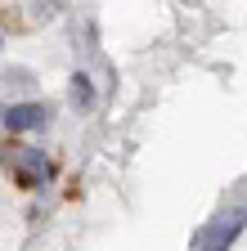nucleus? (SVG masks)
I'll list each match as a JSON object with an SVG mask.
<instances>
[{"instance_id": "obj_4", "label": "nucleus", "mask_w": 247, "mask_h": 251, "mask_svg": "<svg viewBox=\"0 0 247 251\" xmlns=\"http://www.w3.org/2000/svg\"><path fill=\"white\" fill-rule=\"evenodd\" d=\"M68 103L81 108V112H85V108H95V81H90L85 72H77V76L68 81Z\"/></svg>"}, {"instance_id": "obj_5", "label": "nucleus", "mask_w": 247, "mask_h": 251, "mask_svg": "<svg viewBox=\"0 0 247 251\" xmlns=\"http://www.w3.org/2000/svg\"><path fill=\"white\" fill-rule=\"evenodd\" d=\"M5 85L27 90V85H32V72H27V68H5Z\"/></svg>"}, {"instance_id": "obj_3", "label": "nucleus", "mask_w": 247, "mask_h": 251, "mask_svg": "<svg viewBox=\"0 0 247 251\" xmlns=\"http://www.w3.org/2000/svg\"><path fill=\"white\" fill-rule=\"evenodd\" d=\"M234 238H238V215H220L216 225H207L198 233V251H225Z\"/></svg>"}, {"instance_id": "obj_2", "label": "nucleus", "mask_w": 247, "mask_h": 251, "mask_svg": "<svg viewBox=\"0 0 247 251\" xmlns=\"http://www.w3.org/2000/svg\"><path fill=\"white\" fill-rule=\"evenodd\" d=\"M0 126H5L9 135L41 130V126H50V108H45V103H9L5 117H0Z\"/></svg>"}, {"instance_id": "obj_1", "label": "nucleus", "mask_w": 247, "mask_h": 251, "mask_svg": "<svg viewBox=\"0 0 247 251\" xmlns=\"http://www.w3.org/2000/svg\"><path fill=\"white\" fill-rule=\"evenodd\" d=\"M0 162H5V175L18 184V188H41L50 179V162L45 152L27 148V144H9L5 152H0Z\"/></svg>"}]
</instances>
